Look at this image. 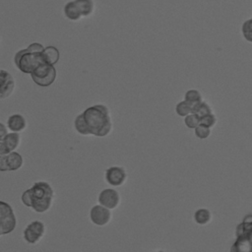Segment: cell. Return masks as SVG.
<instances>
[{"label":"cell","mask_w":252,"mask_h":252,"mask_svg":"<svg viewBox=\"0 0 252 252\" xmlns=\"http://www.w3.org/2000/svg\"><path fill=\"white\" fill-rule=\"evenodd\" d=\"M241 32L244 39L252 43V18L247 19L241 26Z\"/></svg>","instance_id":"22"},{"label":"cell","mask_w":252,"mask_h":252,"mask_svg":"<svg viewBox=\"0 0 252 252\" xmlns=\"http://www.w3.org/2000/svg\"><path fill=\"white\" fill-rule=\"evenodd\" d=\"M184 123L189 129H195L201 123V121L200 117L192 112L184 117Z\"/></svg>","instance_id":"23"},{"label":"cell","mask_w":252,"mask_h":252,"mask_svg":"<svg viewBox=\"0 0 252 252\" xmlns=\"http://www.w3.org/2000/svg\"><path fill=\"white\" fill-rule=\"evenodd\" d=\"M211 219H212V214L207 209H199L194 214L195 221L201 225L209 223L211 221Z\"/></svg>","instance_id":"18"},{"label":"cell","mask_w":252,"mask_h":252,"mask_svg":"<svg viewBox=\"0 0 252 252\" xmlns=\"http://www.w3.org/2000/svg\"><path fill=\"white\" fill-rule=\"evenodd\" d=\"M184 100H186L187 102H189L192 106L201 102L203 100L202 94L199 91L197 90H189L185 93L184 95Z\"/></svg>","instance_id":"19"},{"label":"cell","mask_w":252,"mask_h":252,"mask_svg":"<svg viewBox=\"0 0 252 252\" xmlns=\"http://www.w3.org/2000/svg\"><path fill=\"white\" fill-rule=\"evenodd\" d=\"M27 48L32 52H42L44 46L39 42H32Z\"/></svg>","instance_id":"26"},{"label":"cell","mask_w":252,"mask_h":252,"mask_svg":"<svg viewBox=\"0 0 252 252\" xmlns=\"http://www.w3.org/2000/svg\"><path fill=\"white\" fill-rule=\"evenodd\" d=\"M83 117L91 132L95 137L108 136L113 128L109 108L104 104H94L87 107L83 112Z\"/></svg>","instance_id":"2"},{"label":"cell","mask_w":252,"mask_h":252,"mask_svg":"<svg viewBox=\"0 0 252 252\" xmlns=\"http://www.w3.org/2000/svg\"><path fill=\"white\" fill-rule=\"evenodd\" d=\"M211 129L210 127L204 125V124H199L194 130H195V135L196 137H198L199 139H207L210 135H211Z\"/></svg>","instance_id":"24"},{"label":"cell","mask_w":252,"mask_h":252,"mask_svg":"<svg viewBox=\"0 0 252 252\" xmlns=\"http://www.w3.org/2000/svg\"><path fill=\"white\" fill-rule=\"evenodd\" d=\"M16 83L11 73L0 69V99L9 97L15 91Z\"/></svg>","instance_id":"10"},{"label":"cell","mask_w":252,"mask_h":252,"mask_svg":"<svg viewBox=\"0 0 252 252\" xmlns=\"http://www.w3.org/2000/svg\"><path fill=\"white\" fill-rule=\"evenodd\" d=\"M54 190L46 181H35L32 186L25 190L21 196L22 203L38 214L48 212L53 203Z\"/></svg>","instance_id":"1"},{"label":"cell","mask_w":252,"mask_h":252,"mask_svg":"<svg viewBox=\"0 0 252 252\" xmlns=\"http://www.w3.org/2000/svg\"><path fill=\"white\" fill-rule=\"evenodd\" d=\"M7 134H8V128L2 122H0V141H3L4 137Z\"/></svg>","instance_id":"28"},{"label":"cell","mask_w":252,"mask_h":252,"mask_svg":"<svg viewBox=\"0 0 252 252\" xmlns=\"http://www.w3.org/2000/svg\"><path fill=\"white\" fill-rule=\"evenodd\" d=\"M74 128L75 130L77 131V133H79L80 135H83V136H90L91 135V132L86 124V121L83 117V114L80 113L78 114L75 119H74Z\"/></svg>","instance_id":"16"},{"label":"cell","mask_w":252,"mask_h":252,"mask_svg":"<svg viewBox=\"0 0 252 252\" xmlns=\"http://www.w3.org/2000/svg\"><path fill=\"white\" fill-rule=\"evenodd\" d=\"M192 108H193V106L189 102H187L186 100H182L176 104L175 111L178 116L185 117L188 114L192 113Z\"/></svg>","instance_id":"21"},{"label":"cell","mask_w":252,"mask_h":252,"mask_svg":"<svg viewBox=\"0 0 252 252\" xmlns=\"http://www.w3.org/2000/svg\"><path fill=\"white\" fill-rule=\"evenodd\" d=\"M8 151V153L16 151L21 145V135L19 132L8 133L2 141Z\"/></svg>","instance_id":"14"},{"label":"cell","mask_w":252,"mask_h":252,"mask_svg":"<svg viewBox=\"0 0 252 252\" xmlns=\"http://www.w3.org/2000/svg\"><path fill=\"white\" fill-rule=\"evenodd\" d=\"M24 164V158L21 154L16 151L7 154V165L9 171H16L20 169Z\"/></svg>","instance_id":"15"},{"label":"cell","mask_w":252,"mask_h":252,"mask_svg":"<svg viewBox=\"0 0 252 252\" xmlns=\"http://www.w3.org/2000/svg\"><path fill=\"white\" fill-rule=\"evenodd\" d=\"M28 127L27 119L19 113L12 114L7 119V128L11 132H22Z\"/></svg>","instance_id":"11"},{"label":"cell","mask_w":252,"mask_h":252,"mask_svg":"<svg viewBox=\"0 0 252 252\" xmlns=\"http://www.w3.org/2000/svg\"><path fill=\"white\" fill-rule=\"evenodd\" d=\"M17 225V218L10 204L0 200V236L13 232Z\"/></svg>","instance_id":"5"},{"label":"cell","mask_w":252,"mask_h":252,"mask_svg":"<svg viewBox=\"0 0 252 252\" xmlns=\"http://www.w3.org/2000/svg\"><path fill=\"white\" fill-rule=\"evenodd\" d=\"M63 13H64V16L69 20V21H73V22H76V21H79L81 20V18L83 17L77 3L75 2V0H72V1H68L65 5H64V8H63Z\"/></svg>","instance_id":"12"},{"label":"cell","mask_w":252,"mask_h":252,"mask_svg":"<svg viewBox=\"0 0 252 252\" xmlns=\"http://www.w3.org/2000/svg\"><path fill=\"white\" fill-rule=\"evenodd\" d=\"M83 17H89L93 14L94 4L93 0H75Z\"/></svg>","instance_id":"17"},{"label":"cell","mask_w":252,"mask_h":252,"mask_svg":"<svg viewBox=\"0 0 252 252\" xmlns=\"http://www.w3.org/2000/svg\"><path fill=\"white\" fill-rule=\"evenodd\" d=\"M45 234V224L43 221L35 220L31 221L23 231V237L29 244H36Z\"/></svg>","instance_id":"6"},{"label":"cell","mask_w":252,"mask_h":252,"mask_svg":"<svg viewBox=\"0 0 252 252\" xmlns=\"http://www.w3.org/2000/svg\"><path fill=\"white\" fill-rule=\"evenodd\" d=\"M41 55H42L43 61L51 65H55L60 58V52L58 48L53 45L45 46L41 52Z\"/></svg>","instance_id":"13"},{"label":"cell","mask_w":252,"mask_h":252,"mask_svg":"<svg viewBox=\"0 0 252 252\" xmlns=\"http://www.w3.org/2000/svg\"><path fill=\"white\" fill-rule=\"evenodd\" d=\"M192 112L195 113L196 115H198L200 118L207 115V114H210V113H213L211 107L205 102V101H201L195 105H193V108H192Z\"/></svg>","instance_id":"20"},{"label":"cell","mask_w":252,"mask_h":252,"mask_svg":"<svg viewBox=\"0 0 252 252\" xmlns=\"http://www.w3.org/2000/svg\"><path fill=\"white\" fill-rule=\"evenodd\" d=\"M41 62H44L41 52H32L28 48L21 49L14 55L15 66L25 74H31Z\"/></svg>","instance_id":"3"},{"label":"cell","mask_w":252,"mask_h":252,"mask_svg":"<svg viewBox=\"0 0 252 252\" xmlns=\"http://www.w3.org/2000/svg\"><path fill=\"white\" fill-rule=\"evenodd\" d=\"M0 171L1 172L9 171L8 165H7V154L0 155Z\"/></svg>","instance_id":"27"},{"label":"cell","mask_w":252,"mask_h":252,"mask_svg":"<svg viewBox=\"0 0 252 252\" xmlns=\"http://www.w3.org/2000/svg\"><path fill=\"white\" fill-rule=\"evenodd\" d=\"M30 75L35 85L46 88L51 86L55 82L57 72L54 65L48 64L46 62H41Z\"/></svg>","instance_id":"4"},{"label":"cell","mask_w":252,"mask_h":252,"mask_svg":"<svg viewBox=\"0 0 252 252\" xmlns=\"http://www.w3.org/2000/svg\"><path fill=\"white\" fill-rule=\"evenodd\" d=\"M89 217L91 221L97 226H105L108 224L112 219L111 210L98 204L91 208Z\"/></svg>","instance_id":"7"},{"label":"cell","mask_w":252,"mask_h":252,"mask_svg":"<svg viewBox=\"0 0 252 252\" xmlns=\"http://www.w3.org/2000/svg\"><path fill=\"white\" fill-rule=\"evenodd\" d=\"M127 172L124 167L119 165L109 166L104 172L105 182L112 187H120L127 180Z\"/></svg>","instance_id":"8"},{"label":"cell","mask_w":252,"mask_h":252,"mask_svg":"<svg viewBox=\"0 0 252 252\" xmlns=\"http://www.w3.org/2000/svg\"><path fill=\"white\" fill-rule=\"evenodd\" d=\"M98 204L110 209H116L121 203V197L119 192L114 188H105L101 190L97 196Z\"/></svg>","instance_id":"9"},{"label":"cell","mask_w":252,"mask_h":252,"mask_svg":"<svg viewBox=\"0 0 252 252\" xmlns=\"http://www.w3.org/2000/svg\"><path fill=\"white\" fill-rule=\"evenodd\" d=\"M200 121H201V124H204V125L208 126V127L212 128L217 123V118H216V116L213 113H210V114H207V115L201 117Z\"/></svg>","instance_id":"25"}]
</instances>
